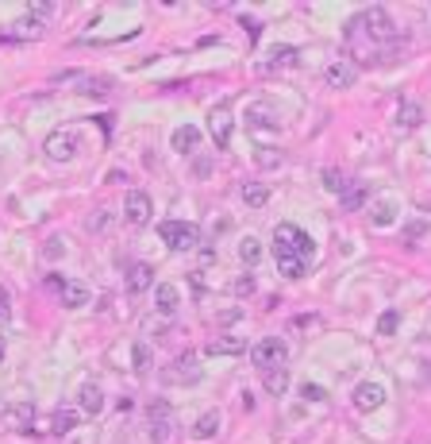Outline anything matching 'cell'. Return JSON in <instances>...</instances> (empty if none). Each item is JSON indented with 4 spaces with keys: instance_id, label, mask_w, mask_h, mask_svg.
<instances>
[{
    "instance_id": "obj_41",
    "label": "cell",
    "mask_w": 431,
    "mask_h": 444,
    "mask_svg": "<svg viewBox=\"0 0 431 444\" xmlns=\"http://www.w3.org/2000/svg\"><path fill=\"white\" fill-rule=\"evenodd\" d=\"M31 12H35V16H51V12H54V4H35Z\"/></svg>"
},
{
    "instance_id": "obj_10",
    "label": "cell",
    "mask_w": 431,
    "mask_h": 444,
    "mask_svg": "<svg viewBox=\"0 0 431 444\" xmlns=\"http://www.w3.org/2000/svg\"><path fill=\"white\" fill-rule=\"evenodd\" d=\"M208 131H212L216 147L227 151V147H232V112H227V109H216L212 116H208Z\"/></svg>"
},
{
    "instance_id": "obj_14",
    "label": "cell",
    "mask_w": 431,
    "mask_h": 444,
    "mask_svg": "<svg viewBox=\"0 0 431 444\" xmlns=\"http://www.w3.org/2000/svg\"><path fill=\"white\" fill-rule=\"evenodd\" d=\"M274 259H277V271H281L285 278H301L304 275V263L296 259V251L285 248V243H274Z\"/></svg>"
},
{
    "instance_id": "obj_40",
    "label": "cell",
    "mask_w": 431,
    "mask_h": 444,
    "mask_svg": "<svg viewBox=\"0 0 431 444\" xmlns=\"http://www.w3.org/2000/svg\"><path fill=\"white\" fill-rule=\"evenodd\" d=\"M104 224H108V213H97V216H93V221H89V228H97V232H100Z\"/></svg>"
},
{
    "instance_id": "obj_18",
    "label": "cell",
    "mask_w": 431,
    "mask_h": 444,
    "mask_svg": "<svg viewBox=\"0 0 431 444\" xmlns=\"http://www.w3.org/2000/svg\"><path fill=\"white\" fill-rule=\"evenodd\" d=\"M150 286H155V271H150V263H131L128 290H131V294H147Z\"/></svg>"
},
{
    "instance_id": "obj_22",
    "label": "cell",
    "mask_w": 431,
    "mask_h": 444,
    "mask_svg": "<svg viewBox=\"0 0 431 444\" xmlns=\"http://www.w3.org/2000/svg\"><path fill=\"white\" fill-rule=\"evenodd\" d=\"M420 124H424V105H416V101H405V105L397 109V128L412 131V128H420Z\"/></svg>"
},
{
    "instance_id": "obj_2",
    "label": "cell",
    "mask_w": 431,
    "mask_h": 444,
    "mask_svg": "<svg viewBox=\"0 0 431 444\" xmlns=\"http://www.w3.org/2000/svg\"><path fill=\"white\" fill-rule=\"evenodd\" d=\"M343 39H347V51H350V59H358V62H373V59H378V51H381V43H373V35L366 31V24H362V16H354V20L347 24V31H343Z\"/></svg>"
},
{
    "instance_id": "obj_27",
    "label": "cell",
    "mask_w": 431,
    "mask_h": 444,
    "mask_svg": "<svg viewBox=\"0 0 431 444\" xmlns=\"http://www.w3.org/2000/svg\"><path fill=\"white\" fill-rule=\"evenodd\" d=\"M78 421H81L78 410H54V433H58V437L73 433V429H78Z\"/></svg>"
},
{
    "instance_id": "obj_25",
    "label": "cell",
    "mask_w": 431,
    "mask_h": 444,
    "mask_svg": "<svg viewBox=\"0 0 431 444\" xmlns=\"http://www.w3.org/2000/svg\"><path fill=\"white\" fill-rule=\"evenodd\" d=\"M243 201H246V209H266L270 205V186H262V182L243 186Z\"/></svg>"
},
{
    "instance_id": "obj_20",
    "label": "cell",
    "mask_w": 431,
    "mask_h": 444,
    "mask_svg": "<svg viewBox=\"0 0 431 444\" xmlns=\"http://www.w3.org/2000/svg\"><path fill=\"white\" fill-rule=\"evenodd\" d=\"M58 298H62V306L81 309V306H89V286H81V282H62Z\"/></svg>"
},
{
    "instance_id": "obj_6",
    "label": "cell",
    "mask_w": 431,
    "mask_h": 444,
    "mask_svg": "<svg viewBox=\"0 0 431 444\" xmlns=\"http://www.w3.org/2000/svg\"><path fill=\"white\" fill-rule=\"evenodd\" d=\"M43 151H46V158H51V163H70V158L78 155V131H73V128L51 131Z\"/></svg>"
},
{
    "instance_id": "obj_30",
    "label": "cell",
    "mask_w": 431,
    "mask_h": 444,
    "mask_svg": "<svg viewBox=\"0 0 431 444\" xmlns=\"http://www.w3.org/2000/svg\"><path fill=\"white\" fill-rule=\"evenodd\" d=\"M293 251H296V259H301V263H308L312 255H316V240H312L308 232H296V240H293Z\"/></svg>"
},
{
    "instance_id": "obj_13",
    "label": "cell",
    "mask_w": 431,
    "mask_h": 444,
    "mask_svg": "<svg viewBox=\"0 0 431 444\" xmlns=\"http://www.w3.org/2000/svg\"><path fill=\"white\" fill-rule=\"evenodd\" d=\"M219 425H224V418H219V410H208V413H200V418L193 421V429H189V437L193 440H212L216 433H219Z\"/></svg>"
},
{
    "instance_id": "obj_24",
    "label": "cell",
    "mask_w": 431,
    "mask_h": 444,
    "mask_svg": "<svg viewBox=\"0 0 431 444\" xmlns=\"http://www.w3.org/2000/svg\"><path fill=\"white\" fill-rule=\"evenodd\" d=\"M393 221H397V205L393 201H373L370 205V224L373 228H389Z\"/></svg>"
},
{
    "instance_id": "obj_9",
    "label": "cell",
    "mask_w": 431,
    "mask_h": 444,
    "mask_svg": "<svg viewBox=\"0 0 431 444\" xmlns=\"http://www.w3.org/2000/svg\"><path fill=\"white\" fill-rule=\"evenodd\" d=\"M323 78H328L331 89H350V85L358 81V66L347 62V59H339V62L328 66V74H323Z\"/></svg>"
},
{
    "instance_id": "obj_26",
    "label": "cell",
    "mask_w": 431,
    "mask_h": 444,
    "mask_svg": "<svg viewBox=\"0 0 431 444\" xmlns=\"http://www.w3.org/2000/svg\"><path fill=\"white\" fill-rule=\"evenodd\" d=\"M8 418H12V429H16V433H31L35 410H31L27 402H20V405H12V410H8Z\"/></svg>"
},
{
    "instance_id": "obj_16",
    "label": "cell",
    "mask_w": 431,
    "mask_h": 444,
    "mask_svg": "<svg viewBox=\"0 0 431 444\" xmlns=\"http://www.w3.org/2000/svg\"><path fill=\"white\" fill-rule=\"evenodd\" d=\"M177 306H181L177 286H170V282H158V286H155V309H158L162 317H174Z\"/></svg>"
},
{
    "instance_id": "obj_1",
    "label": "cell",
    "mask_w": 431,
    "mask_h": 444,
    "mask_svg": "<svg viewBox=\"0 0 431 444\" xmlns=\"http://www.w3.org/2000/svg\"><path fill=\"white\" fill-rule=\"evenodd\" d=\"M158 236L166 240L170 251H193V248H200V228L193 221H162Z\"/></svg>"
},
{
    "instance_id": "obj_38",
    "label": "cell",
    "mask_w": 431,
    "mask_h": 444,
    "mask_svg": "<svg viewBox=\"0 0 431 444\" xmlns=\"http://www.w3.org/2000/svg\"><path fill=\"white\" fill-rule=\"evenodd\" d=\"M243 27H246V39H251V43H258V35H262V24H258V20H251V16H243Z\"/></svg>"
},
{
    "instance_id": "obj_35",
    "label": "cell",
    "mask_w": 431,
    "mask_h": 444,
    "mask_svg": "<svg viewBox=\"0 0 431 444\" xmlns=\"http://www.w3.org/2000/svg\"><path fill=\"white\" fill-rule=\"evenodd\" d=\"M108 85H112L108 78H89L81 93H89V97H104V93H108Z\"/></svg>"
},
{
    "instance_id": "obj_19",
    "label": "cell",
    "mask_w": 431,
    "mask_h": 444,
    "mask_svg": "<svg viewBox=\"0 0 431 444\" xmlns=\"http://www.w3.org/2000/svg\"><path fill=\"white\" fill-rule=\"evenodd\" d=\"M246 352V340H235V336H216L204 344V355H243Z\"/></svg>"
},
{
    "instance_id": "obj_39",
    "label": "cell",
    "mask_w": 431,
    "mask_h": 444,
    "mask_svg": "<svg viewBox=\"0 0 431 444\" xmlns=\"http://www.w3.org/2000/svg\"><path fill=\"white\" fill-rule=\"evenodd\" d=\"M8 313H12V298H8V290L0 286V321H8Z\"/></svg>"
},
{
    "instance_id": "obj_33",
    "label": "cell",
    "mask_w": 431,
    "mask_h": 444,
    "mask_svg": "<svg viewBox=\"0 0 431 444\" xmlns=\"http://www.w3.org/2000/svg\"><path fill=\"white\" fill-rule=\"evenodd\" d=\"M323 190H328V193H343V190H347V178H343L339 170H323Z\"/></svg>"
},
{
    "instance_id": "obj_7",
    "label": "cell",
    "mask_w": 431,
    "mask_h": 444,
    "mask_svg": "<svg viewBox=\"0 0 431 444\" xmlns=\"http://www.w3.org/2000/svg\"><path fill=\"white\" fill-rule=\"evenodd\" d=\"M170 437H174V410H170L166 398H155L150 402V440L166 444Z\"/></svg>"
},
{
    "instance_id": "obj_11",
    "label": "cell",
    "mask_w": 431,
    "mask_h": 444,
    "mask_svg": "<svg viewBox=\"0 0 431 444\" xmlns=\"http://www.w3.org/2000/svg\"><path fill=\"white\" fill-rule=\"evenodd\" d=\"M381 402H385V386L381 383H362L358 390H354V405H358L362 413L381 410Z\"/></svg>"
},
{
    "instance_id": "obj_5",
    "label": "cell",
    "mask_w": 431,
    "mask_h": 444,
    "mask_svg": "<svg viewBox=\"0 0 431 444\" xmlns=\"http://www.w3.org/2000/svg\"><path fill=\"white\" fill-rule=\"evenodd\" d=\"M362 24H366V31L373 35V43H385V46L397 43V24H393V16L385 8H366V12H362Z\"/></svg>"
},
{
    "instance_id": "obj_28",
    "label": "cell",
    "mask_w": 431,
    "mask_h": 444,
    "mask_svg": "<svg viewBox=\"0 0 431 444\" xmlns=\"http://www.w3.org/2000/svg\"><path fill=\"white\" fill-rule=\"evenodd\" d=\"M239 259H243L246 267H258V263H262V243H258L254 236H246V240L239 243Z\"/></svg>"
},
{
    "instance_id": "obj_32",
    "label": "cell",
    "mask_w": 431,
    "mask_h": 444,
    "mask_svg": "<svg viewBox=\"0 0 431 444\" xmlns=\"http://www.w3.org/2000/svg\"><path fill=\"white\" fill-rule=\"evenodd\" d=\"M131 360H135V371H139V375L150 371V348L142 344V340H135V348H131Z\"/></svg>"
},
{
    "instance_id": "obj_29",
    "label": "cell",
    "mask_w": 431,
    "mask_h": 444,
    "mask_svg": "<svg viewBox=\"0 0 431 444\" xmlns=\"http://www.w3.org/2000/svg\"><path fill=\"white\" fill-rule=\"evenodd\" d=\"M285 386H289V367H277V371H266V390L274 394V398H281Z\"/></svg>"
},
{
    "instance_id": "obj_12",
    "label": "cell",
    "mask_w": 431,
    "mask_h": 444,
    "mask_svg": "<svg viewBox=\"0 0 431 444\" xmlns=\"http://www.w3.org/2000/svg\"><path fill=\"white\" fill-rule=\"evenodd\" d=\"M78 410L85 413V418H97V413L104 410V390L97 383H85L78 390Z\"/></svg>"
},
{
    "instance_id": "obj_3",
    "label": "cell",
    "mask_w": 431,
    "mask_h": 444,
    "mask_svg": "<svg viewBox=\"0 0 431 444\" xmlns=\"http://www.w3.org/2000/svg\"><path fill=\"white\" fill-rule=\"evenodd\" d=\"M251 360L262 367V371H277V367L289 363V344H285L281 336H262L251 348Z\"/></svg>"
},
{
    "instance_id": "obj_8",
    "label": "cell",
    "mask_w": 431,
    "mask_h": 444,
    "mask_svg": "<svg viewBox=\"0 0 431 444\" xmlns=\"http://www.w3.org/2000/svg\"><path fill=\"white\" fill-rule=\"evenodd\" d=\"M150 213H155V201H150V193L131 190L128 197H123V221H128L131 228H142V224L150 221Z\"/></svg>"
},
{
    "instance_id": "obj_36",
    "label": "cell",
    "mask_w": 431,
    "mask_h": 444,
    "mask_svg": "<svg viewBox=\"0 0 431 444\" xmlns=\"http://www.w3.org/2000/svg\"><path fill=\"white\" fill-rule=\"evenodd\" d=\"M232 294H235V298H251V294H254V278H251V275H246V278H235V282H232Z\"/></svg>"
},
{
    "instance_id": "obj_23",
    "label": "cell",
    "mask_w": 431,
    "mask_h": 444,
    "mask_svg": "<svg viewBox=\"0 0 431 444\" xmlns=\"http://www.w3.org/2000/svg\"><path fill=\"white\" fill-rule=\"evenodd\" d=\"M197 143H200V131L193 124H185V128L174 131V151H177V155H193Z\"/></svg>"
},
{
    "instance_id": "obj_21",
    "label": "cell",
    "mask_w": 431,
    "mask_h": 444,
    "mask_svg": "<svg viewBox=\"0 0 431 444\" xmlns=\"http://www.w3.org/2000/svg\"><path fill=\"white\" fill-rule=\"evenodd\" d=\"M296 59H301V51H296V46H277V51L270 54V62H262L258 70L274 74V70H285V66H296Z\"/></svg>"
},
{
    "instance_id": "obj_15",
    "label": "cell",
    "mask_w": 431,
    "mask_h": 444,
    "mask_svg": "<svg viewBox=\"0 0 431 444\" xmlns=\"http://www.w3.org/2000/svg\"><path fill=\"white\" fill-rule=\"evenodd\" d=\"M366 201H370L366 182H347V190L339 193V205H343L347 213H362V209H366Z\"/></svg>"
},
{
    "instance_id": "obj_37",
    "label": "cell",
    "mask_w": 431,
    "mask_h": 444,
    "mask_svg": "<svg viewBox=\"0 0 431 444\" xmlns=\"http://www.w3.org/2000/svg\"><path fill=\"white\" fill-rule=\"evenodd\" d=\"M43 255H46V259H58V255H66V240H58V236H51V240L43 243Z\"/></svg>"
},
{
    "instance_id": "obj_31",
    "label": "cell",
    "mask_w": 431,
    "mask_h": 444,
    "mask_svg": "<svg viewBox=\"0 0 431 444\" xmlns=\"http://www.w3.org/2000/svg\"><path fill=\"white\" fill-rule=\"evenodd\" d=\"M397 328H400V309H385L378 317V336H393Z\"/></svg>"
},
{
    "instance_id": "obj_4",
    "label": "cell",
    "mask_w": 431,
    "mask_h": 444,
    "mask_svg": "<svg viewBox=\"0 0 431 444\" xmlns=\"http://www.w3.org/2000/svg\"><path fill=\"white\" fill-rule=\"evenodd\" d=\"M200 363H197V355L193 352H185V355H177L174 363L162 371V383H170V386H197L200 383Z\"/></svg>"
},
{
    "instance_id": "obj_34",
    "label": "cell",
    "mask_w": 431,
    "mask_h": 444,
    "mask_svg": "<svg viewBox=\"0 0 431 444\" xmlns=\"http://www.w3.org/2000/svg\"><path fill=\"white\" fill-rule=\"evenodd\" d=\"M301 398L304 402H328V390H323V386H316V383H304L301 386Z\"/></svg>"
},
{
    "instance_id": "obj_17",
    "label": "cell",
    "mask_w": 431,
    "mask_h": 444,
    "mask_svg": "<svg viewBox=\"0 0 431 444\" xmlns=\"http://www.w3.org/2000/svg\"><path fill=\"white\" fill-rule=\"evenodd\" d=\"M246 128H254V131H277V112L270 105H251V109H246Z\"/></svg>"
}]
</instances>
